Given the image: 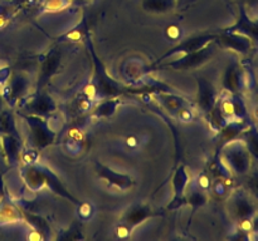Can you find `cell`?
<instances>
[{
    "label": "cell",
    "mask_w": 258,
    "mask_h": 241,
    "mask_svg": "<svg viewBox=\"0 0 258 241\" xmlns=\"http://www.w3.org/2000/svg\"><path fill=\"white\" fill-rule=\"evenodd\" d=\"M249 187H251V191L254 193V195L258 197V171L253 173V176L251 177V181H249Z\"/></svg>",
    "instance_id": "cell-2"
},
{
    "label": "cell",
    "mask_w": 258,
    "mask_h": 241,
    "mask_svg": "<svg viewBox=\"0 0 258 241\" xmlns=\"http://www.w3.org/2000/svg\"><path fill=\"white\" fill-rule=\"evenodd\" d=\"M0 195H2V182H0Z\"/></svg>",
    "instance_id": "cell-3"
},
{
    "label": "cell",
    "mask_w": 258,
    "mask_h": 241,
    "mask_svg": "<svg viewBox=\"0 0 258 241\" xmlns=\"http://www.w3.org/2000/svg\"><path fill=\"white\" fill-rule=\"evenodd\" d=\"M248 146H249V150L252 151V153H253V155L258 158V133L257 132H253L249 135Z\"/></svg>",
    "instance_id": "cell-1"
},
{
    "label": "cell",
    "mask_w": 258,
    "mask_h": 241,
    "mask_svg": "<svg viewBox=\"0 0 258 241\" xmlns=\"http://www.w3.org/2000/svg\"><path fill=\"white\" fill-rule=\"evenodd\" d=\"M248 2H251V3H254V2H257V0H248Z\"/></svg>",
    "instance_id": "cell-4"
}]
</instances>
